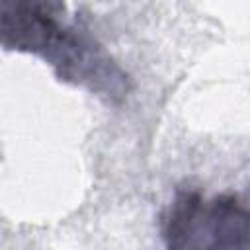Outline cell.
Returning a JSON list of instances; mask_svg holds the SVG:
<instances>
[{
    "instance_id": "obj_1",
    "label": "cell",
    "mask_w": 250,
    "mask_h": 250,
    "mask_svg": "<svg viewBox=\"0 0 250 250\" xmlns=\"http://www.w3.org/2000/svg\"><path fill=\"white\" fill-rule=\"evenodd\" d=\"M166 236L170 244L184 236L188 242L189 236L205 232L207 236H217L213 244L217 246H250V211L236 205L232 199H217L211 205H203L197 195L180 197L174 205V211L166 225Z\"/></svg>"
}]
</instances>
